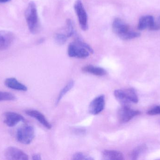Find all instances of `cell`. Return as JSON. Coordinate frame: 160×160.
<instances>
[{
    "instance_id": "cell-12",
    "label": "cell",
    "mask_w": 160,
    "mask_h": 160,
    "mask_svg": "<svg viewBox=\"0 0 160 160\" xmlns=\"http://www.w3.org/2000/svg\"><path fill=\"white\" fill-rule=\"evenodd\" d=\"M25 113L29 116L36 119L46 128L48 129H51L52 128V126L51 124H50L49 122L48 121L44 115L42 114L38 111L32 110H27L25 111Z\"/></svg>"
},
{
    "instance_id": "cell-2",
    "label": "cell",
    "mask_w": 160,
    "mask_h": 160,
    "mask_svg": "<svg viewBox=\"0 0 160 160\" xmlns=\"http://www.w3.org/2000/svg\"><path fill=\"white\" fill-rule=\"evenodd\" d=\"M114 33L123 40H130L139 37L141 34L130 31L128 25L119 18H116L112 24Z\"/></svg>"
},
{
    "instance_id": "cell-8",
    "label": "cell",
    "mask_w": 160,
    "mask_h": 160,
    "mask_svg": "<svg viewBox=\"0 0 160 160\" xmlns=\"http://www.w3.org/2000/svg\"><path fill=\"white\" fill-rule=\"evenodd\" d=\"M105 105V96L100 95L91 101L88 107V111L91 114L97 115L103 111Z\"/></svg>"
},
{
    "instance_id": "cell-9",
    "label": "cell",
    "mask_w": 160,
    "mask_h": 160,
    "mask_svg": "<svg viewBox=\"0 0 160 160\" xmlns=\"http://www.w3.org/2000/svg\"><path fill=\"white\" fill-rule=\"evenodd\" d=\"M5 156L6 159L11 160H28V155L22 150L15 147H9L6 150Z\"/></svg>"
},
{
    "instance_id": "cell-23",
    "label": "cell",
    "mask_w": 160,
    "mask_h": 160,
    "mask_svg": "<svg viewBox=\"0 0 160 160\" xmlns=\"http://www.w3.org/2000/svg\"><path fill=\"white\" fill-rule=\"evenodd\" d=\"M147 114L149 115H160V106H156L148 110L147 111Z\"/></svg>"
},
{
    "instance_id": "cell-21",
    "label": "cell",
    "mask_w": 160,
    "mask_h": 160,
    "mask_svg": "<svg viewBox=\"0 0 160 160\" xmlns=\"http://www.w3.org/2000/svg\"><path fill=\"white\" fill-rule=\"evenodd\" d=\"M16 99V97L13 94L8 92L0 91V101H14Z\"/></svg>"
},
{
    "instance_id": "cell-16",
    "label": "cell",
    "mask_w": 160,
    "mask_h": 160,
    "mask_svg": "<svg viewBox=\"0 0 160 160\" xmlns=\"http://www.w3.org/2000/svg\"><path fill=\"white\" fill-rule=\"evenodd\" d=\"M154 17L152 16H145L141 17L139 20L138 25V29L139 30H144L145 29H150L154 23Z\"/></svg>"
},
{
    "instance_id": "cell-1",
    "label": "cell",
    "mask_w": 160,
    "mask_h": 160,
    "mask_svg": "<svg viewBox=\"0 0 160 160\" xmlns=\"http://www.w3.org/2000/svg\"><path fill=\"white\" fill-rule=\"evenodd\" d=\"M75 35V41L68 45V54L69 57L85 59L88 57L90 54L94 53V50L88 44L84 42L76 34Z\"/></svg>"
},
{
    "instance_id": "cell-25",
    "label": "cell",
    "mask_w": 160,
    "mask_h": 160,
    "mask_svg": "<svg viewBox=\"0 0 160 160\" xmlns=\"http://www.w3.org/2000/svg\"><path fill=\"white\" fill-rule=\"evenodd\" d=\"M32 159L33 160H40L41 159V156L39 154H35L32 156Z\"/></svg>"
},
{
    "instance_id": "cell-26",
    "label": "cell",
    "mask_w": 160,
    "mask_h": 160,
    "mask_svg": "<svg viewBox=\"0 0 160 160\" xmlns=\"http://www.w3.org/2000/svg\"><path fill=\"white\" fill-rule=\"evenodd\" d=\"M11 0H0V3H7L8 2H10Z\"/></svg>"
},
{
    "instance_id": "cell-5",
    "label": "cell",
    "mask_w": 160,
    "mask_h": 160,
    "mask_svg": "<svg viewBox=\"0 0 160 160\" xmlns=\"http://www.w3.org/2000/svg\"><path fill=\"white\" fill-rule=\"evenodd\" d=\"M34 137V129L30 125H24L18 129L17 131V140L18 142L23 144H30Z\"/></svg>"
},
{
    "instance_id": "cell-4",
    "label": "cell",
    "mask_w": 160,
    "mask_h": 160,
    "mask_svg": "<svg viewBox=\"0 0 160 160\" xmlns=\"http://www.w3.org/2000/svg\"><path fill=\"white\" fill-rule=\"evenodd\" d=\"M114 95L122 106H129L131 103H137L139 101L137 93L133 88L117 89L115 90Z\"/></svg>"
},
{
    "instance_id": "cell-18",
    "label": "cell",
    "mask_w": 160,
    "mask_h": 160,
    "mask_svg": "<svg viewBox=\"0 0 160 160\" xmlns=\"http://www.w3.org/2000/svg\"><path fill=\"white\" fill-rule=\"evenodd\" d=\"M147 149V147L145 145L137 147L135 149H133V151L132 152V159L137 160L140 156L144 153Z\"/></svg>"
},
{
    "instance_id": "cell-17",
    "label": "cell",
    "mask_w": 160,
    "mask_h": 160,
    "mask_svg": "<svg viewBox=\"0 0 160 160\" xmlns=\"http://www.w3.org/2000/svg\"><path fill=\"white\" fill-rule=\"evenodd\" d=\"M74 85H75V82L73 80H71L66 85V86H65L62 88V89L60 92L57 99H56V105L59 104V102L62 100V98L67 94L68 91H70L74 87Z\"/></svg>"
},
{
    "instance_id": "cell-24",
    "label": "cell",
    "mask_w": 160,
    "mask_h": 160,
    "mask_svg": "<svg viewBox=\"0 0 160 160\" xmlns=\"http://www.w3.org/2000/svg\"><path fill=\"white\" fill-rule=\"evenodd\" d=\"M149 30H153V31H158L160 30V16L157 21H154V23Z\"/></svg>"
},
{
    "instance_id": "cell-22",
    "label": "cell",
    "mask_w": 160,
    "mask_h": 160,
    "mask_svg": "<svg viewBox=\"0 0 160 160\" xmlns=\"http://www.w3.org/2000/svg\"><path fill=\"white\" fill-rule=\"evenodd\" d=\"M73 160H93L91 157L87 156L85 154L81 152L76 153L73 155Z\"/></svg>"
},
{
    "instance_id": "cell-19",
    "label": "cell",
    "mask_w": 160,
    "mask_h": 160,
    "mask_svg": "<svg viewBox=\"0 0 160 160\" xmlns=\"http://www.w3.org/2000/svg\"><path fill=\"white\" fill-rule=\"evenodd\" d=\"M69 38L65 33H58L54 35V39L55 42L59 45L64 44Z\"/></svg>"
},
{
    "instance_id": "cell-20",
    "label": "cell",
    "mask_w": 160,
    "mask_h": 160,
    "mask_svg": "<svg viewBox=\"0 0 160 160\" xmlns=\"http://www.w3.org/2000/svg\"><path fill=\"white\" fill-rule=\"evenodd\" d=\"M66 34L70 38L76 34L73 21L70 19H68L66 21Z\"/></svg>"
},
{
    "instance_id": "cell-7",
    "label": "cell",
    "mask_w": 160,
    "mask_h": 160,
    "mask_svg": "<svg viewBox=\"0 0 160 160\" xmlns=\"http://www.w3.org/2000/svg\"><path fill=\"white\" fill-rule=\"evenodd\" d=\"M141 113L140 111L132 110L129 106H122L118 112V117L120 123H127Z\"/></svg>"
},
{
    "instance_id": "cell-13",
    "label": "cell",
    "mask_w": 160,
    "mask_h": 160,
    "mask_svg": "<svg viewBox=\"0 0 160 160\" xmlns=\"http://www.w3.org/2000/svg\"><path fill=\"white\" fill-rule=\"evenodd\" d=\"M5 85L10 89L21 91H26L28 89L27 86L19 82L17 79L14 78H8L5 81Z\"/></svg>"
},
{
    "instance_id": "cell-6",
    "label": "cell",
    "mask_w": 160,
    "mask_h": 160,
    "mask_svg": "<svg viewBox=\"0 0 160 160\" xmlns=\"http://www.w3.org/2000/svg\"><path fill=\"white\" fill-rule=\"evenodd\" d=\"M74 9L78 16L79 23L83 31L88 29V18L86 10L82 0H77L74 4Z\"/></svg>"
},
{
    "instance_id": "cell-3",
    "label": "cell",
    "mask_w": 160,
    "mask_h": 160,
    "mask_svg": "<svg viewBox=\"0 0 160 160\" xmlns=\"http://www.w3.org/2000/svg\"><path fill=\"white\" fill-rule=\"evenodd\" d=\"M25 17L29 31L32 34H37L40 29V23L36 5L32 1L25 11Z\"/></svg>"
},
{
    "instance_id": "cell-15",
    "label": "cell",
    "mask_w": 160,
    "mask_h": 160,
    "mask_svg": "<svg viewBox=\"0 0 160 160\" xmlns=\"http://www.w3.org/2000/svg\"><path fill=\"white\" fill-rule=\"evenodd\" d=\"M103 159L105 160H124V155L116 150H105L102 152Z\"/></svg>"
},
{
    "instance_id": "cell-10",
    "label": "cell",
    "mask_w": 160,
    "mask_h": 160,
    "mask_svg": "<svg viewBox=\"0 0 160 160\" xmlns=\"http://www.w3.org/2000/svg\"><path fill=\"white\" fill-rule=\"evenodd\" d=\"M15 39L14 34L10 31H0V51L8 49Z\"/></svg>"
},
{
    "instance_id": "cell-14",
    "label": "cell",
    "mask_w": 160,
    "mask_h": 160,
    "mask_svg": "<svg viewBox=\"0 0 160 160\" xmlns=\"http://www.w3.org/2000/svg\"><path fill=\"white\" fill-rule=\"evenodd\" d=\"M82 70L86 73L97 76H103L107 74V71L104 69L92 65H88L83 67L82 68Z\"/></svg>"
},
{
    "instance_id": "cell-11",
    "label": "cell",
    "mask_w": 160,
    "mask_h": 160,
    "mask_svg": "<svg viewBox=\"0 0 160 160\" xmlns=\"http://www.w3.org/2000/svg\"><path fill=\"white\" fill-rule=\"evenodd\" d=\"M5 124L9 127L16 126L19 122L24 121V118L19 114L14 112H7L4 114Z\"/></svg>"
}]
</instances>
